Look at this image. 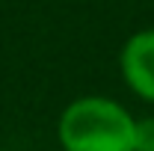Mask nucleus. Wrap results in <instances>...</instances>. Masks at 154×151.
<instances>
[{
  "mask_svg": "<svg viewBox=\"0 0 154 151\" xmlns=\"http://www.w3.org/2000/svg\"><path fill=\"white\" fill-rule=\"evenodd\" d=\"M136 116L110 95H80L57 119L59 151H134Z\"/></svg>",
  "mask_w": 154,
  "mask_h": 151,
  "instance_id": "obj_1",
  "label": "nucleus"
},
{
  "mask_svg": "<svg viewBox=\"0 0 154 151\" xmlns=\"http://www.w3.org/2000/svg\"><path fill=\"white\" fill-rule=\"evenodd\" d=\"M119 74L128 92L154 107V27L136 30L119 51Z\"/></svg>",
  "mask_w": 154,
  "mask_h": 151,
  "instance_id": "obj_2",
  "label": "nucleus"
},
{
  "mask_svg": "<svg viewBox=\"0 0 154 151\" xmlns=\"http://www.w3.org/2000/svg\"><path fill=\"white\" fill-rule=\"evenodd\" d=\"M134 151H154V116H139L136 119Z\"/></svg>",
  "mask_w": 154,
  "mask_h": 151,
  "instance_id": "obj_3",
  "label": "nucleus"
}]
</instances>
